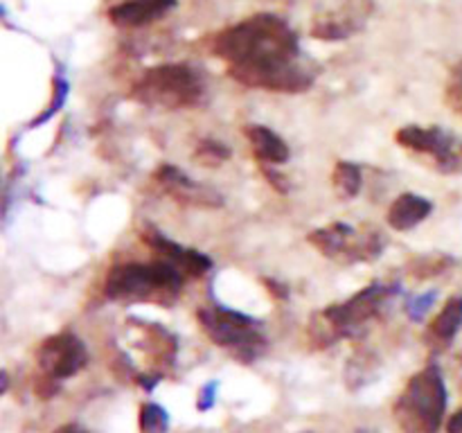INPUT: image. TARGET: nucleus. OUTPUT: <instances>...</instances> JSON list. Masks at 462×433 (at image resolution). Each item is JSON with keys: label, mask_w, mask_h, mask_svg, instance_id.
<instances>
[{"label": "nucleus", "mask_w": 462, "mask_h": 433, "mask_svg": "<svg viewBox=\"0 0 462 433\" xmlns=\"http://www.w3.org/2000/svg\"><path fill=\"white\" fill-rule=\"evenodd\" d=\"M194 158L206 167H219L230 158V149L219 140H201L194 149Z\"/></svg>", "instance_id": "obj_19"}, {"label": "nucleus", "mask_w": 462, "mask_h": 433, "mask_svg": "<svg viewBox=\"0 0 462 433\" xmlns=\"http://www.w3.org/2000/svg\"><path fill=\"white\" fill-rule=\"evenodd\" d=\"M447 415V383L442 370L429 364L415 373L393 406L402 433H438Z\"/></svg>", "instance_id": "obj_5"}, {"label": "nucleus", "mask_w": 462, "mask_h": 433, "mask_svg": "<svg viewBox=\"0 0 462 433\" xmlns=\"http://www.w3.org/2000/svg\"><path fill=\"white\" fill-rule=\"evenodd\" d=\"M393 293H395V284L374 282L338 305H329L316 311L307 327L311 343L316 347H329L341 338L356 336L370 320L377 318Z\"/></svg>", "instance_id": "obj_3"}, {"label": "nucleus", "mask_w": 462, "mask_h": 433, "mask_svg": "<svg viewBox=\"0 0 462 433\" xmlns=\"http://www.w3.org/2000/svg\"><path fill=\"white\" fill-rule=\"evenodd\" d=\"M359 433H374V431H359Z\"/></svg>", "instance_id": "obj_25"}, {"label": "nucleus", "mask_w": 462, "mask_h": 433, "mask_svg": "<svg viewBox=\"0 0 462 433\" xmlns=\"http://www.w3.org/2000/svg\"><path fill=\"white\" fill-rule=\"evenodd\" d=\"M433 298H436V293H427L424 298H415V302H409V316L411 318L420 320L424 314L429 311V305L433 302Z\"/></svg>", "instance_id": "obj_21"}, {"label": "nucleus", "mask_w": 462, "mask_h": 433, "mask_svg": "<svg viewBox=\"0 0 462 433\" xmlns=\"http://www.w3.org/2000/svg\"><path fill=\"white\" fill-rule=\"evenodd\" d=\"M374 12V0H341L334 9L316 16L311 36L319 41H343L361 32Z\"/></svg>", "instance_id": "obj_10"}, {"label": "nucleus", "mask_w": 462, "mask_h": 433, "mask_svg": "<svg viewBox=\"0 0 462 433\" xmlns=\"http://www.w3.org/2000/svg\"><path fill=\"white\" fill-rule=\"evenodd\" d=\"M208 52L226 63L230 79L269 93H305L314 86V63L302 59L296 30L275 14H253L215 32Z\"/></svg>", "instance_id": "obj_1"}, {"label": "nucleus", "mask_w": 462, "mask_h": 433, "mask_svg": "<svg viewBox=\"0 0 462 433\" xmlns=\"http://www.w3.org/2000/svg\"><path fill=\"white\" fill-rule=\"evenodd\" d=\"M447 433H462V409L447 419Z\"/></svg>", "instance_id": "obj_23"}, {"label": "nucleus", "mask_w": 462, "mask_h": 433, "mask_svg": "<svg viewBox=\"0 0 462 433\" xmlns=\"http://www.w3.org/2000/svg\"><path fill=\"white\" fill-rule=\"evenodd\" d=\"M131 99L165 111L194 108L206 97V79L189 63H161L147 68L131 86Z\"/></svg>", "instance_id": "obj_4"}, {"label": "nucleus", "mask_w": 462, "mask_h": 433, "mask_svg": "<svg viewBox=\"0 0 462 433\" xmlns=\"http://www.w3.org/2000/svg\"><path fill=\"white\" fill-rule=\"evenodd\" d=\"M462 327V296H451L440 309V314L429 325V338L436 341V345H449L456 334Z\"/></svg>", "instance_id": "obj_16"}, {"label": "nucleus", "mask_w": 462, "mask_h": 433, "mask_svg": "<svg viewBox=\"0 0 462 433\" xmlns=\"http://www.w3.org/2000/svg\"><path fill=\"white\" fill-rule=\"evenodd\" d=\"M395 140L404 149L436 161L442 174H460L462 171V138L442 126L409 124L395 134Z\"/></svg>", "instance_id": "obj_9"}, {"label": "nucleus", "mask_w": 462, "mask_h": 433, "mask_svg": "<svg viewBox=\"0 0 462 433\" xmlns=\"http://www.w3.org/2000/svg\"><path fill=\"white\" fill-rule=\"evenodd\" d=\"M153 183L167 194V197L174 198L176 203H183V206L192 207H219L224 203L219 192H215L212 188L197 183L194 179H189L183 170L170 165H161L153 174Z\"/></svg>", "instance_id": "obj_11"}, {"label": "nucleus", "mask_w": 462, "mask_h": 433, "mask_svg": "<svg viewBox=\"0 0 462 433\" xmlns=\"http://www.w3.org/2000/svg\"><path fill=\"white\" fill-rule=\"evenodd\" d=\"M86 364H88V350L77 334L59 332L48 336L36 352V365H39L36 392L43 400H50L57 395L59 386L81 373Z\"/></svg>", "instance_id": "obj_8"}, {"label": "nucleus", "mask_w": 462, "mask_h": 433, "mask_svg": "<svg viewBox=\"0 0 462 433\" xmlns=\"http://www.w3.org/2000/svg\"><path fill=\"white\" fill-rule=\"evenodd\" d=\"M176 5L179 0H122L108 9L106 16L120 30H135L165 18Z\"/></svg>", "instance_id": "obj_13"}, {"label": "nucleus", "mask_w": 462, "mask_h": 433, "mask_svg": "<svg viewBox=\"0 0 462 433\" xmlns=\"http://www.w3.org/2000/svg\"><path fill=\"white\" fill-rule=\"evenodd\" d=\"M138 427L140 433H167V428H170V415H167V410L162 406L149 401V404L140 406Z\"/></svg>", "instance_id": "obj_18"}, {"label": "nucleus", "mask_w": 462, "mask_h": 433, "mask_svg": "<svg viewBox=\"0 0 462 433\" xmlns=\"http://www.w3.org/2000/svg\"><path fill=\"white\" fill-rule=\"evenodd\" d=\"M197 318L203 334L215 345L228 350L235 359L244 361V364H251L257 356L264 355L266 345H269L257 320L228 309V307L206 305L197 311Z\"/></svg>", "instance_id": "obj_6"}, {"label": "nucleus", "mask_w": 462, "mask_h": 433, "mask_svg": "<svg viewBox=\"0 0 462 433\" xmlns=\"http://www.w3.org/2000/svg\"><path fill=\"white\" fill-rule=\"evenodd\" d=\"M143 242L152 248L153 253L161 255V260L170 262L176 269L183 271L188 278H201L208 271L212 269V260L201 251H194V248L180 246V244L167 239L162 233H156V230H147L143 233Z\"/></svg>", "instance_id": "obj_12"}, {"label": "nucleus", "mask_w": 462, "mask_h": 433, "mask_svg": "<svg viewBox=\"0 0 462 433\" xmlns=\"http://www.w3.org/2000/svg\"><path fill=\"white\" fill-rule=\"evenodd\" d=\"M307 242L338 264H356L379 257L386 248V235L374 226L355 228L350 224H329L307 235Z\"/></svg>", "instance_id": "obj_7"}, {"label": "nucleus", "mask_w": 462, "mask_h": 433, "mask_svg": "<svg viewBox=\"0 0 462 433\" xmlns=\"http://www.w3.org/2000/svg\"><path fill=\"white\" fill-rule=\"evenodd\" d=\"M244 135L248 138L251 152L255 153V158L260 165L278 167V165H282V162L289 161L287 143H284V140L280 138L275 131H271L269 126L246 124L244 126Z\"/></svg>", "instance_id": "obj_14"}, {"label": "nucleus", "mask_w": 462, "mask_h": 433, "mask_svg": "<svg viewBox=\"0 0 462 433\" xmlns=\"http://www.w3.org/2000/svg\"><path fill=\"white\" fill-rule=\"evenodd\" d=\"M66 97H68V81H66V77L61 75V72H57V77H54V97H52V104H50V108L43 113V115L39 117V120H34V126L41 124V122H45V120H48V117H52L54 113H57L59 108L63 106Z\"/></svg>", "instance_id": "obj_20"}, {"label": "nucleus", "mask_w": 462, "mask_h": 433, "mask_svg": "<svg viewBox=\"0 0 462 433\" xmlns=\"http://www.w3.org/2000/svg\"><path fill=\"white\" fill-rule=\"evenodd\" d=\"M212 391H217V383H208V386L203 388L201 400H199V404H197L201 410H208L212 406V401H215V397H212Z\"/></svg>", "instance_id": "obj_22"}, {"label": "nucleus", "mask_w": 462, "mask_h": 433, "mask_svg": "<svg viewBox=\"0 0 462 433\" xmlns=\"http://www.w3.org/2000/svg\"><path fill=\"white\" fill-rule=\"evenodd\" d=\"M332 185L341 198H355L361 192V167L350 161H338L332 171Z\"/></svg>", "instance_id": "obj_17"}, {"label": "nucleus", "mask_w": 462, "mask_h": 433, "mask_svg": "<svg viewBox=\"0 0 462 433\" xmlns=\"http://www.w3.org/2000/svg\"><path fill=\"white\" fill-rule=\"evenodd\" d=\"M431 210L433 203L429 201L427 197H420V194L413 192L400 194V197L393 201L391 210H388V226H391L393 230L404 233V230H411L415 228V226L422 224V221L431 215Z\"/></svg>", "instance_id": "obj_15"}, {"label": "nucleus", "mask_w": 462, "mask_h": 433, "mask_svg": "<svg viewBox=\"0 0 462 433\" xmlns=\"http://www.w3.org/2000/svg\"><path fill=\"white\" fill-rule=\"evenodd\" d=\"M188 275L165 260L129 262L113 266L104 280V296L120 302H171L176 300Z\"/></svg>", "instance_id": "obj_2"}, {"label": "nucleus", "mask_w": 462, "mask_h": 433, "mask_svg": "<svg viewBox=\"0 0 462 433\" xmlns=\"http://www.w3.org/2000/svg\"><path fill=\"white\" fill-rule=\"evenodd\" d=\"M52 433H88L84 427H79V424H63V427L54 428Z\"/></svg>", "instance_id": "obj_24"}]
</instances>
